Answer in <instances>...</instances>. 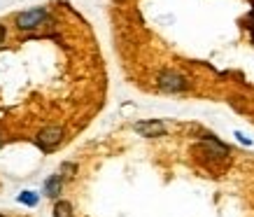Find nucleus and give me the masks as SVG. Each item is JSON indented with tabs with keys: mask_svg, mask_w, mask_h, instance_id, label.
Returning <instances> with one entry per match:
<instances>
[{
	"mask_svg": "<svg viewBox=\"0 0 254 217\" xmlns=\"http://www.w3.org/2000/svg\"><path fill=\"white\" fill-rule=\"evenodd\" d=\"M2 40H5V26H0V45H2Z\"/></svg>",
	"mask_w": 254,
	"mask_h": 217,
	"instance_id": "10",
	"label": "nucleus"
},
{
	"mask_svg": "<svg viewBox=\"0 0 254 217\" xmlns=\"http://www.w3.org/2000/svg\"><path fill=\"white\" fill-rule=\"evenodd\" d=\"M54 217H75L72 203L70 201H56L54 203Z\"/></svg>",
	"mask_w": 254,
	"mask_h": 217,
	"instance_id": "6",
	"label": "nucleus"
},
{
	"mask_svg": "<svg viewBox=\"0 0 254 217\" xmlns=\"http://www.w3.org/2000/svg\"><path fill=\"white\" fill-rule=\"evenodd\" d=\"M0 140H2V138H0Z\"/></svg>",
	"mask_w": 254,
	"mask_h": 217,
	"instance_id": "13",
	"label": "nucleus"
},
{
	"mask_svg": "<svg viewBox=\"0 0 254 217\" xmlns=\"http://www.w3.org/2000/svg\"><path fill=\"white\" fill-rule=\"evenodd\" d=\"M63 140V129L61 126H49V129H45V131L38 136V145L42 149H47V152H52L54 147H59Z\"/></svg>",
	"mask_w": 254,
	"mask_h": 217,
	"instance_id": "4",
	"label": "nucleus"
},
{
	"mask_svg": "<svg viewBox=\"0 0 254 217\" xmlns=\"http://www.w3.org/2000/svg\"><path fill=\"white\" fill-rule=\"evenodd\" d=\"M115 2H124V0H115Z\"/></svg>",
	"mask_w": 254,
	"mask_h": 217,
	"instance_id": "11",
	"label": "nucleus"
},
{
	"mask_svg": "<svg viewBox=\"0 0 254 217\" xmlns=\"http://www.w3.org/2000/svg\"><path fill=\"white\" fill-rule=\"evenodd\" d=\"M72 173H77V166H75V163H63V166H61V175H63V178H72Z\"/></svg>",
	"mask_w": 254,
	"mask_h": 217,
	"instance_id": "8",
	"label": "nucleus"
},
{
	"mask_svg": "<svg viewBox=\"0 0 254 217\" xmlns=\"http://www.w3.org/2000/svg\"><path fill=\"white\" fill-rule=\"evenodd\" d=\"M0 217H2V215H0Z\"/></svg>",
	"mask_w": 254,
	"mask_h": 217,
	"instance_id": "12",
	"label": "nucleus"
},
{
	"mask_svg": "<svg viewBox=\"0 0 254 217\" xmlns=\"http://www.w3.org/2000/svg\"><path fill=\"white\" fill-rule=\"evenodd\" d=\"M61 189H63V175H61V173L52 175V178L45 182V194L52 196V199H56V196L61 194Z\"/></svg>",
	"mask_w": 254,
	"mask_h": 217,
	"instance_id": "5",
	"label": "nucleus"
},
{
	"mask_svg": "<svg viewBox=\"0 0 254 217\" xmlns=\"http://www.w3.org/2000/svg\"><path fill=\"white\" fill-rule=\"evenodd\" d=\"M45 19H47L45 7L28 9V12H21V14L16 16V28H19V31H33V28H38Z\"/></svg>",
	"mask_w": 254,
	"mask_h": 217,
	"instance_id": "2",
	"label": "nucleus"
},
{
	"mask_svg": "<svg viewBox=\"0 0 254 217\" xmlns=\"http://www.w3.org/2000/svg\"><path fill=\"white\" fill-rule=\"evenodd\" d=\"M38 199L40 196L35 194V192H21V194H19V203H23V206H35Z\"/></svg>",
	"mask_w": 254,
	"mask_h": 217,
	"instance_id": "7",
	"label": "nucleus"
},
{
	"mask_svg": "<svg viewBox=\"0 0 254 217\" xmlns=\"http://www.w3.org/2000/svg\"><path fill=\"white\" fill-rule=\"evenodd\" d=\"M236 138H238V140H240V143H243V145H252V140L247 138L245 133H240V131H236Z\"/></svg>",
	"mask_w": 254,
	"mask_h": 217,
	"instance_id": "9",
	"label": "nucleus"
},
{
	"mask_svg": "<svg viewBox=\"0 0 254 217\" xmlns=\"http://www.w3.org/2000/svg\"><path fill=\"white\" fill-rule=\"evenodd\" d=\"M156 84H159V89L166 93H180V91H187V89H189V79H187L180 70L166 68L159 72Z\"/></svg>",
	"mask_w": 254,
	"mask_h": 217,
	"instance_id": "1",
	"label": "nucleus"
},
{
	"mask_svg": "<svg viewBox=\"0 0 254 217\" xmlns=\"http://www.w3.org/2000/svg\"><path fill=\"white\" fill-rule=\"evenodd\" d=\"M133 131L140 133L142 138H161V136L168 133V129H166L161 119H145V122H135Z\"/></svg>",
	"mask_w": 254,
	"mask_h": 217,
	"instance_id": "3",
	"label": "nucleus"
}]
</instances>
